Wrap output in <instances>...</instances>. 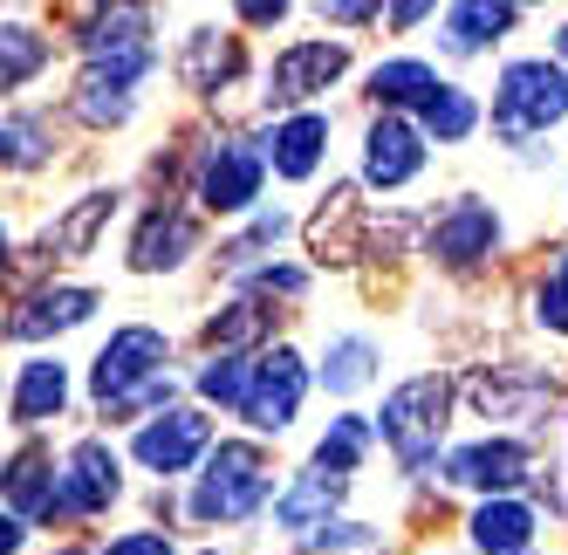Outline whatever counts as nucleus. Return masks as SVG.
I'll list each match as a JSON object with an SVG mask.
<instances>
[{
	"instance_id": "nucleus-1",
	"label": "nucleus",
	"mask_w": 568,
	"mask_h": 555,
	"mask_svg": "<svg viewBox=\"0 0 568 555\" xmlns=\"http://www.w3.org/2000/svg\"><path fill=\"white\" fill-rule=\"evenodd\" d=\"M172 336L165 330H151V323H124V330H110V343L97 350V364H90V398L110 425H124V418H158V412H172Z\"/></svg>"
},
{
	"instance_id": "nucleus-2",
	"label": "nucleus",
	"mask_w": 568,
	"mask_h": 555,
	"mask_svg": "<svg viewBox=\"0 0 568 555\" xmlns=\"http://www.w3.org/2000/svg\"><path fill=\"white\" fill-rule=\"evenodd\" d=\"M267 501H281V487H274V453L261 440H220L213 460L199 466L185 507H192L199 528H240V522H254Z\"/></svg>"
},
{
	"instance_id": "nucleus-3",
	"label": "nucleus",
	"mask_w": 568,
	"mask_h": 555,
	"mask_svg": "<svg viewBox=\"0 0 568 555\" xmlns=\"http://www.w3.org/2000/svg\"><path fill=\"white\" fill-rule=\"evenodd\" d=\"M494 138L500 144H535L548 138L561 117H568V69L548 62V56H520L500 69V83H494Z\"/></svg>"
},
{
	"instance_id": "nucleus-4",
	"label": "nucleus",
	"mask_w": 568,
	"mask_h": 555,
	"mask_svg": "<svg viewBox=\"0 0 568 555\" xmlns=\"http://www.w3.org/2000/svg\"><path fill=\"white\" fill-rule=\"evenodd\" d=\"M445 418H453V377L425 371V377H404L390 398H384L377 432H384V446L397 453L404 473H432L438 440H445Z\"/></svg>"
},
{
	"instance_id": "nucleus-5",
	"label": "nucleus",
	"mask_w": 568,
	"mask_h": 555,
	"mask_svg": "<svg viewBox=\"0 0 568 555\" xmlns=\"http://www.w3.org/2000/svg\"><path fill=\"white\" fill-rule=\"evenodd\" d=\"M349 75V42H329V34H315V42H288L274 62H267V110H288L302 117V103H315L322 90H336Z\"/></svg>"
},
{
	"instance_id": "nucleus-6",
	"label": "nucleus",
	"mask_w": 568,
	"mask_h": 555,
	"mask_svg": "<svg viewBox=\"0 0 568 555\" xmlns=\"http://www.w3.org/2000/svg\"><path fill=\"white\" fill-rule=\"evenodd\" d=\"M131 460H138L144 473H158V481H179V473H192V466H206V460H213V418H206V412H192V405L158 412L151 425H138Z\"/></svg>"
},
{
	"instance_id": "nucleus-7",
	"label": "nucleus",
	"mask_w": 568,
	"mask_h": 555,
	"mask_svg": "<svg viewBox=\"0 0 568 555\" xmlns=\"http://www.w3.org/2000/svg\"><path fill=\"white\" fill-rule=\"evenodd\" d=\"M302 398H308V364H302V350L281 343V350H261L240 418H247L254 432H288L302 418Z\"/></svg>"
},
{
	"instance_id": "nucleus-8",
	"label": "nucleus",
	"mask_w": 568,
	"mask_h": 555,
	"mask_svg": "<svg viewBox=\"0 0 568 555\" xmlns=\"http://www.w3.org/2000/svg\"><path fill=\"white\" fill-rule=\"evenodd\" d=\"M425 131H418V117H390L377 110L371 117V131H363V185L371 192H404L418 172H425Z\"/></svg>"
},
{
	"instance_id": "nucleus-9",
	"label": "nucleus",
	"mask_w": 568,
	"mask_h": 555,
	"mask_svg": "<svg viewBox=\"0 0 568 555\" xmlns=\"http://www.w3.org/2000/svg\"><path fill=\"white\" fill-rule=\"evenodd\" d=\"M267 185V151H254L247 138H220L199 165V200L206 213H254Z\"/></svg>"
},
{
	"instance_id": "nucleus-10",
	"label": "nucleus",
	"mask_w": 568,
	"mask_h": 555,
	"mask_svg": "<svg viewBox=\"0 0 568 555\" xmlns=\"http://www.w3.org/2000/svg\"><path fill=\"white\" fill-rule=\"evenodd\" d=\"M527 473H535V460H527V446L520 440H494V432H486V440H473V446H459L453 460H445V481L453 487H466V494H479V501H507Z\"/></svg>"
},
{
	"instance_id": "nucleus-11",
	"label": "nucleus",
	"mask_w": 568,
	"mask_h": 555,
	"mask_svg": "<svg viewBox=\"0 0 568 555\" xmlns=\"http://www.w3.org/2000/svg\"><path fill=\"white\" fill-rule=\"evenodd\" d=\"M124 501V460L110 453V440H75L62 460V522L69 514H110Z\"/></svg>"
},
{
	"instance_id": "nucleus-12",
	"label": "nucleus",
	"mask_w": 568,
	"mask_h": 555,
	"mask_svg": "<svg viewBox=\"0 0 568 555\" xmlns=\"http://www.w3.org/2000/svg\"><path fill=\"white\" fill-rule=\"evenodd\" d=\"M343 494H349L343 473L302 466V473H288V487H281V501H274V528L302 548V542H315L322 528H336V522H343V514H336V507H343Z\"/></svg>"
},
{
	"instance_id": "nucleus-13",
	"label": "nucleus",
	"mask_w": 568,
	"mask_h": 555,
	"mask_svg": "<svg viewBox=\"0 0 568 555\" xmlns=\"http://www.w3.org/2000/svg\"><path fill=\"white\" fill-rule=\"evenodd\" d=\"M500 248V213L486 206V200H453L438 220H432V241H425V254L438 261V268H453V274H466V268H479L486 254Z\"/></svg>"
},
{
	"instance_id": "nucleus-14",
	"label": "nucleus",
	"mask_w": 568,
	"mask_h": 555,
	"mask_svg": "<svg viewBox=\"0 0 568 555\" xmlns=\"http://www.w3.org/2000/svg\"><path fill=\"white\" fill-rule=\"evenodd\" d=\"M199 254V220L185 213V206H151L144 220H138V233H131V274H172V268H185Z\"/></svg>"
},
{
	"instance_id": "nucleus-15",
	"label": "nucleus",
	"mask_w": 568,
	"mask_h": 555,
	"mask_svg": "<svg viewBox=\"0 0 568 555\" xmlns=\"http://www.w3.org/2000/svg\"><path fill=\"white\" fill-rule=\"evenodd\" d=\"M69 412V364L62 356H21L14 364V384H8V425L14 432H34Z\"/></svg>"
},
{
	"instance_id": "nucleus-16",
	"label": "nucleus",
	"mask_w": 568,
	"mask_h": 555,
	"mask_svg": "<svg viewBox=\"0 0 568 555\" xmlns=\"http://www.w3.org/2000/svg\"><path fill=\"white\" fill-rule=\"evenodd\" d=\"M90 315H97V289H83V282L34 289V295L14 302L8 336H14V343H42V336H62V330H75V323H90Z\"/></svg>"
},
{
	"instance_id": "nucleus-17",
	"label": "nucleus",
	"mask_w": 568,
	"mask_h": 555,
	"mask_svg": "<svg viewBox=\"0 0 568 555\" xmlns=\"http://www.w3.org/2000/svg\"><path fill=\"white\" fill-rule=\"evenodd\" d=\"M555 377H541V371H494V377H479L473 384V405L486 412V418H507V425H541L548 418V405H555Z\"/></svg>"
},
{
	"instance_id": "nucleus-18",
	"label": "nucleus",
	"mask_w": 568,
	"mask_h": 555,
	"mask_svg": "<svg viewBox=\"0 0 568 555\" xmlns=\"http://www.w3.org/2000/svg\"><path fill=\"white\" fill-rule=\"evenodd\" d=\"M261 151H267V165H274V179H315L322 172V158H329V117L322 110H302V117H281V124L261 138Z\"/></svg>"
},
{
	"instance_id": "nucleus-19",
	"label": "nucleus",
	"mask_w": 568,
	"mask_h": 555,
	"mask_svg": "<svg viewBox=\"0 0 568 555\" xmlns=\"http://www.w3.org/2000/svg\"><path fill=\"white\" fill-rule=\"evenodd\" d=\"M240 69H247V49H240V34H226V28H192V34H185V49H179L185 90L220 97V90L240 83Z\"/></svg>"
},
{
	"instance_id": "nucleus-20",
	"label": "nucleus",
	"mask_w": 568,
	"mask_h": 555,
	"mask_svg": "<svg viewBox=\"0 0 568 555\" xmlns=\"http://www.w3.org/2000/svg\"><path fill=\"white\" fill-rule=\"evenodd\" d=\"M8 507L14 522H62V466L42 446H21L8 460Z\"/></svg>"
},
{
	"instance_id": "nucleus-21",
	"label": "nucleus",
	"mask_w": 568,
	"mask_h": 555,
	"mask_svg": "<svg viewBox=\"0 0 568 555\" xmlns=\"http://www.w3.org/2000/svg\"><path fill=\"white\" fill-rule=\"evenodd\" d=\"M535 535H541V514L527 507L520 494L507 501H479L473 522H466V542L479 555H535Z\"/></svg>"
},
{
	"instance_id": "nucleus-22",
	"label": "nucleus",
	"mask_w": 568,
	"mask_h": 555,
	"mask_svg": "<svg viewBox=\"0 0 568 555\" xmlns=\"http://www.w3.org/2000/svg\"><path fill=\"white\" fill-rule=\"evenodd\" d=\"M110 220H116V192H83V200H69V213L49 220L42 254L49 261H83V254H97V241H103Z\"/></svg>"
},
{
	"instance_id": "nucleus-23",
	"label": "nucleus",
	"mask_w": 568,
	"mask_h": 555,
	"mask_svg": "<svg viewBox=\"0 0 568 555\" xmlns=\"http://www.w3.org/2000/svg\"><path fill=\"white\" fill-rule=\"evenodd\" d=\"M514 21H520V8H486V0H466V8H445L438 14V42L453 49V56H486L494 42H507L514 34Z\"/></svg>"
},
{
	"instance_id": "nucleus-24",
	"label": "nucleus",
	"mask_w": 568,
	"mask_h": 555,
	"mask_svg": "<svg viewBox=\"0 0 568 555\" xmlns=\"http://www.w3.org/2000/svg\"><path fill=\"white\" fill-rule=\"evenodd\" d=\"M438 90H445V75H438L432 62H418V56H390V62H377V69H371V103H377V110H390V117L425 110Z\"/></svg>"
},
{
	"instance_id": "nucleus-25",
	"label": "nucleus",
	"mask_w": 568,
	"mask_h": 555,
	"mask_svg": "<svg viewBox=\"0 0 568 555\" xmlns=\"http://www.w3.org/2000/svg\"><path fill=\"white\" fill-rule=\"evenodd\" d=\"M267 330H274V309L267 302H226L220 315H206L199 343H206L213 356H247V343H261Z\"/></svg>"
},
{
	"instance_id": "nucleus-26",
	"label": "nucleus",
	"mask_w": 568,
	"mask_h": 555,
	"mask_svg": "<svg viewBox=\"0 0 568 555\" xmlns=\"http://www.w3.org/2000/svg\"><path fill=\"white\" fill-rule=\"evenodd\" d=\"M371 377H377V343L363 336V330L329 336V350H322V384H329L336 398H356Z\"/></svg>"
},
{
	"instance_id": "nucleus-27",
	"label": "nucleus",
	"mask_w": 568,
	"mask_h": 555,
	"mask_svg": "<svg viewBox=\"0 0 568 555\" xmlns=\"http://www.w3.org/2000/svg\"><path fill=\"white\" fill-rule=\"evenodd\" d=\"M479 117H486V110H479V97H473L466 83H445V90L418 110V131H425L432 144H466V138L479 131Z\"/></svg>"
},
{
	"instance_id": "nucleus-28",
	"label": "nucleus",
	"mask_w": 568,
	"mask_h": 555,
	"mask_svg": "<svg viewBox=\"0 0 568 555\" xmlns=\"http://www.w3.org/2000/svg\"><path fill=\"white\" fill-rule=\"evenodd\" d=\"M371 440H377V425L363 418V412H343V418H329V432L315 440V466H322V473H343V481H349V473L371 460Z\"/></svg>"
},
{
	"instance_id": "nucleus-29",
	"label": "nucleus",
	"mask_w": 568,
	"mask_h": 555,
	"mask_svg": "<svg viewBox=\"0 0 568 555\" xmlns=\"http://www.w3.org/2000/svg\"><path fill=\"white\" fill-rule=\"evenodd\" d=\"M356 226H363L356 192L336 185L329 200H322V213L308 220V248H315V261H349V233H356Z\"/></svg>"
},
{
	"instance_id": "nucleus-30",
	"label": "nucleus",
	"mask_w": 568,
	"mask_h": 555,
	"mask_svg": "<svg viewBox=\"0 0 568 555\" xmlns=\"http://www.w3.org/2000/svg\"><path fill=\"white\" fill-rule=\"evenodd\" d=\"M254 364H261V350L254 356H206V371L192 377V391L220 412H240L247 405V384H254Z\"/></svg>"
},
{
	"instance_id": "nucleus-31",
	"label": "nucleus",
	"mask_w": 568,
	"mask_h": 555,
	"mask_svg": "<svg viewBox=\"0 0 568 555\" xmlns=\"http://www.w3.org/2000/svg\"><path fill=\"white\" fill-rule=\"evenodd\" d=\"M42 62H49V42H42L28 21H8V28H0V90H8V97H21Z\"/></svg>"
},
{
	"instance_id": "nucleus-32",
	"label": "nucleus",
	"mask_w": 568,
	"mask_h": 555,
	"mask_svg": "<svg viewBox=\"0 0 568 555\" xmlns=\"http://www.w3.org/2000/svg\"><path fill=\"white\" fill-rule=\"evenodd\" d=\"M0 158H8V172H34V165H49V158H55L49 124H42V117H28V110H14L8 124H0Z\"/></svg>"
},
{
	"instance_id": "nucleus-33",
	"label": "nucleus",
	"mask_w": 568,
	"mask_h": 555,
	"mask_svg": "<svg viewBox=\"0 0 568 555\" xmlns=\"http://www.w3.org/2000/svg\"><path fill=\"white\" fill-rule=\"evenodd\" d=\"M295 555H390L377 528H363V522H336V528H322L315 542H302Z\"/></svg>"
},
{
	"instance_id": "nucleus-34",
	"label": "nucleus",
	"mask_w": 568,
	"mask_h": 555,
	"mask_svg": "<svg viewBox=\"0 0 568 555\" xmlns=\"http://www.w3.org/2000/svg\"><path fill=\"white\" fill-rule=\"evenodd\" d=\"M535 323H541L548 336H568V254L535 282Z\"/></svg>"
},
{
	"instance_id": "nucleus-35",
	"label": "nucleus",
	"mask_w": 568,
	"mask_h": 555,
	"mask_svg": "<svg viewBox=\"0 0 568 555\" xmlns=\"http://www.w3.org/2000/svg\"><path fill=\"white\" fill-rule=\"evenodd\" d=\"M267 295H281V302H302V295H308V274H302V268H288V261H267V268H254V274H247V302H267Z\"/></svg>"
},
{
	"instance_id": "nucleus-36",
	"label": "nucleus",
	"mask_w": 568,
	"mask_h": 555,
	"mask_svg": "<svg viewBox=\"0 0 568 555\" xmlns=\"http://www.w3.org/2000/svg\"><path fill=\"white\" fill-rule=\"evenodd\" d=\"M281 233H288V213H281V206H274V213H254V226L226 248V268H247L261 248H274V241H281Z\"/></svg>"
},
{
	"instance_id": "nucleus-37",
	"label": "nucleus",
	"mask_w": 568,
	"mask_h": 555,
	"mask_svg": "<svg viewBox=\"0 0 568 555\" xmlns=\"http://www.w3.org/2000/svg\"><path fill=\"white\" fill-rule=\"evenodd\" d=\"M103 555H179V542H172L165 528H124Z\"/></svg>"
},
{
	"instance_id": "nucleus-38",
	"label": "nucleus",
	"mask_w": 568,
	"mask_h": 555,
	"mask_svg": "<svg viewBox=\"0 0 568 555\" xmlns=\"http://www.w3.org/2000/svg\"><path fill=\"white\" fill-rule=\"evenodd\" d=\"M240 21H247V28H281V21H288V0H247Z\"/></svg>"
},
{
	"instance_id": "nucleus-39",
	"label": "nucleus",
	"mask_w": 568,
	"mask_h": 555,
	"mask_svg": "<svg viewBox=\"0 0 568 555\" xmlns=\"http://www.w3.org/2000/svg\"><path fill=\"white\" fill-rule=\"evenodd\" d=\"M322 21H336V28H371V21H384V8H322Z\"/></svg>"
},
{
	"instance_id": "nucleus-40",
	"label": "nucleus",
	"mask_w": 568,
	"mask_h": 555,
	"mask_svg": "<svg viewBox=\"0 0 568 555\" xmlns=\"http://www.w3.org/2000/svg\"><path fill=\"white\" fill-rule=\"evenodd\" d=\"M425 21H432V8H418V0H404V8L384 14V28H425Z\"/></svg>"
},
{
	"instance_id": "nucleus-41",
	"label": "nucleus",
	"mask_w": 568,
	"mask_h": 555,
	"mask_svg": "<svg viewBox=\"0 0 568 555\" xmlns=\"http://www.w3.org/2000/svg\"><path fill=\"white\" fill-rule=\"evenodd\" d=\"M555 56H561V69H568V21H561V34H555Z\"/></svg>"
},
{
	"instance_id": "nucleus-42",
	"label": "nucleus",
	"mask_w": 568,
	"mask_h": 555,
	"mask_svg": "<svg viewBox=\"0 0 568 555\" xmlns=\"http://www.w3.org/2000/svg\"><path fill=\"white\" fill-rule=\"evenodd\" d=\"M55 555H83V548H55Z\"/></svg>"
}]
</instances>
